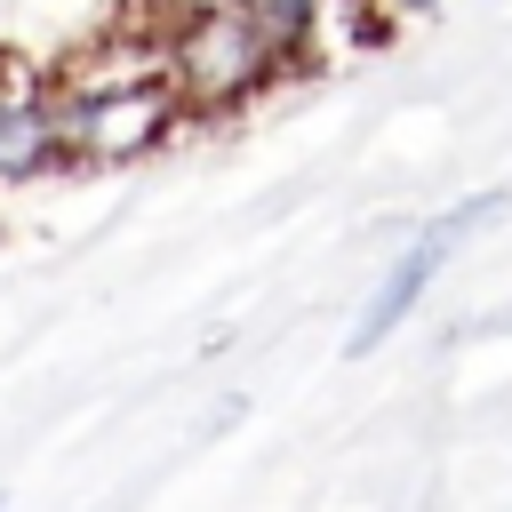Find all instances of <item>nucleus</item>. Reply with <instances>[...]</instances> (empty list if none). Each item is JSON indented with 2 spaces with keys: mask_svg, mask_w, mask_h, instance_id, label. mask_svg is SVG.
I'll list each match as a JSON object with an SVG mask.
<instances>
[{
  "mask_svg": "<svg viewBox=\"0 0 512 512\" xmlns=\"http://www.w3.org/2000/svg\"><path fill=\"white\" fill-rule=\"evenodd\" d=\"M56 96H64V136H72V160H136L152 152L168 128H184V96H176V64H168V24H120L104 32L96 48H80L64 72H56Z\"/></svg>",
  "mask_w": 512,
  "mask_h": 512,
  "instance_id": "obj_1",
  "label": "nucleus"
},
{
  "mask_svg": "<svg viewBox=\"0 0 512 512\" xmlns=\"http://www.w3.org/2000/svg\"><path fill=\"white\" fill-rule=\"evenodd\" d=\"M504 216V192H480V200H456V208H440V216H424L416 224V240H400V256L376 272V288H368V304H360V320H352V352H376L416 304H424V288L440 280V264L480 232V224H496Z\"/></svg>",
  "mask_w": 512,
  "mask_h": 512,
  "instance_id": "obj_3",
  "label": "nucleus"
},
{
  "mask_svg": "<svg viewBox=\"0 0 512 512\" xmlns=\"http://www.w3.org/2000/svg\"><path fill=\"white\" fill-rule=\"evenodd\" d=\"M168 64H176V96H184L192 120H224V112L256 104L264 88H280L296 72V56L256 24L248 0H200L192 16H176Z\"/></svg>",
  "mask_w": 512,
  "mask_h": 512,
  "instance_id": "obj_2",
  "label": "nucleus"
},
{
  "mask_svg": "<svg viewBox=\"0 0 512 512\" xmlns=\"http://www.w3.org/2000/svg\"><path fill=\"white\" fill-rule=\"evenodd\" d=\"M64 160H72V136H64L56 80H40L24 64H0V192H24L40 176H56Z\"/></svg>",
  "mask_w": 512,
  "mask_h": 512,
  "instance_id": "obj_4",
  "label": "nucleus"
}]
</instances>
